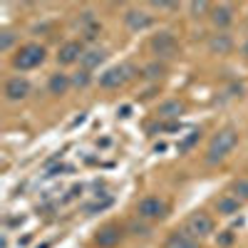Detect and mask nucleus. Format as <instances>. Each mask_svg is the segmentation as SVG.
Listing matches in <instances>:
<instances>
[{"label": "nucleus", "mask_w": 248, "mask_h": 248, "mask_svg": "<svg viewBox=\"0 0 248 248\" xmlns=\"http://www.w3.org/2000/svg\"><path fill=\"white\" fill-rule=\"evenodd\" d=\"M82 55H85V47H82V43H77V40H70V43H65V45L60 47L57 62H60V65H75L77 60H82Z\"/></svg>", "instance_id": "nucleus-9"}, {"label": "nucleus", "mask_w": 248, "mask_h": 248, "mask_svg": "<svg viewBox=\"0 0 248 248\" xmlns=\"http://www.w3.org/2000/svg\"><path fill=\"white\" fill-rule=\"evenodd\" d=\"M109 203H112V199H105V201H102V203H99V201H94V203L85 206V211H87V214H94V211H102V209H107Z\"/></svg>", "instance_id": "nucleus-23"}, {"label": "nucleus", "mask_w": 248, "mask_h": 248, "mask_svg": "<svg viewBox=\"0 0 248 248\" xmlns=\"http://www.w3.org/2000/svg\"><path fill=\"white\" fill-rule=\"evenodd\" d=\"M156 10H176L179 8V3H152Z\"/></svg>", "instance_id": "nucleus-25"}, {"label": "nucleus", "mask_w": 248, "mask_h": 248, "mask_svg": "<svg viewBox=\"0 0 248 248\" xmlns=\"http://www.w3.org/2000/svg\"><path fill=\"white\" fill-rule=\"evenodd\" d=\"M211 23H214L218 30L229 28V25L233 23V8H231V5H216V8L211 10Z\"/></svg>", "instance_id": "nucleus-12"}, {"label": "nucleus", "mask_w": 248, "mask_h": 248, "mask_svg": "<svg viewBox=\"0 0 248 248\" xmlns=\"http://www.w3.org/2000/svg\"><path fill=\"white\" fill-rule=\"evenodd\" d=\"M186 233L194 238H206L214 233V218L206 211H194L189 218H186Z\"/></svg>", "instance_id": "nucleus-5"}, {"label": "nucleus", "mask_w": 248, "mask_h": 248, "mask_svg": "<svg viewBox=\"0 0 248 248\" xmlns=\"http://www.w3.org/2000/svg\"><path fill=\"white\" fill-rule=\"evenodd\" d=\"M137 214H139V218H147V221L164 218V214H167V203H164L159 196H147V199L139 201Z\"/></svg>", "instance_id": "nucleus-6"}, {"label": "nucleus", "mask_w": 248, "mask_h": 248, "mask_svg": "<svg viewBox=\"0 0 248 248\" xmlns=\"http://www.w3.org/2000/svg\"><path fill=\"white\" fill-rule=\"evenodd\" d=\"M70 87H72V79H70L67 75H62V72L52 75V77H50V82H47V90H50V94H57V97L67 94V90H70Z\"/></svg>", "instance_id": "nucleus-15"}, {"label": "nucleus", "mask_w": 248, "mask_h": 248, "mask_svg": "<svg viewBox=\"0 0 248 248\" xmlns=\"http://www.w3.org/2000/svg\"><path fill=\"white\" fill-rule=\"evenodd\" d=\"M105 57H107V52L102 50V47H92V50H85V55H82V70H94V67H99L102 62H105Z\"/></svg>", "instance_id": "nucleus-13"}, {"label": "nucleus", "mask_w": 248, "mask_h": 248, "mask_svg": "<svg viewBox=\"0 0 248 248\" xmlns=\"http://www.w3.org/2000/svg\"><path fill=\"white\" fill-rule=\"evenodd\" d=\"M164 248H199V243H196L194 236H189L186 231H174Z\"/></svg>", "instance_id": "nucleus-16"}, {"label": "nucleus", "mask_w": 248, "mask_h": 248, "mask_svg": "<svg viewBox=\"0 0 248 248\" xmlns=\"http://www.w3.org/2000/svg\"><path fill=\"white\" fill-rule=\"evenodd\" d=\"M149 47H152V52H154L156 57L169 60V57H174V55L179 52V40H176L174 32L161 30V32H156V35L149 40Z\"/></svg>", "instance_id": "nucleus-4"}, {"label": "nucleus", "mask_w": 248, "mask_h": 248, "mask_svg": "<svg viewBox=\"0 0 248 248\" xmlns=\"http://www.w3.org/2000/svg\"><path fill=\"white\" fill-rule=\"evenodd\" d=\"M119 238H122V229L109 223V226H105V229L97 233V246L99 248H114L119 243Z\"/></svg>", "instance_id": "nucleus-10"}, {"label": "nucleus", "mask_w": 248, "mask_h": 248, "mask_svg": "<svg viewBox=\"0 0 248 248\" xmlns=\"http://www.w3.org/2000/svg\"><path fill=\"white\" fill-rule=\"evenodd\" d=\"M124 25H127L132 32H141V30H149L154 25V17L147 13V10H137V8H129L124 13Z\"/></svg>", "instance_id": "nucleus-7"}, {"label": "nucleus", "mask_w": 248, "mask_h": 248, "mask_svg": "<svg viewBox=\"0 0 248 248\" xmlns=\"http://www.w3.org/2000/svg\"><path fill=\"white\" fill-rule=\"evenodd\" d=\"M90 82H92V77H90L87 70H82V72H77V75L72 77V85H75V87H87Z\"/></svg>", "instance_id": "nucleus-22"}, {"label": "nucleus", "mask_w": 248, "mask_h": 248, "mask_svg": "<svg viewBox=\"0 0 248 248\" xmlns=\"http://www.w3.org/2000/svg\"><path fill=\"white\" fill-rule=\"evenodd\" d=\"M13 43H15V35H13L10 30L0 32V50H3V52H8V50L13 47Z\"/></svg>", "instance_id": "nucleus-21"}, {"label": "nucleus", "mask_w": 248, "mask_h": 248, "mask_svg": "<svg viewBox=\"0 0 248 248\" xmlns=\"http://www.w3.org/2000/svg\"><path fill=\"white\" fill-rule=\"evenodd\" d=\"M132 77H134V67L129 65V62H122V65H114V67H109V70H105L99 75V87L117 90L122 85H127Z\"/></svg>", "instance_id": "nucleus-3"}, {"label": "nucleus", "mask_w": 248, "mask_h": 248, "mask_svg": "<svg viewBox=\"0 0 248 248\" xmlns=\"http://www.w3.org/2000/svg\"><path fill=\"white\" fill-rule=\"evenodd\" d=\"M189 10H191V15H194V17H201V15H206V13L211 15V10H214V8H211L209 3H189Z\"/></svg>", "instance_id": "nucleus-19"}, {"label": "nucleus", "mask_w": 248, "mask_h": 248, "mask_svg": "<svg viewBox=\"0 0 248 248\" xmlns=\"http://www.w3.org/2000/svg\"><path fill=\"white\" fill-rule=\"evenodd\" d=\"M184 112V105L179 99H167L164 105H159V117H167V119H176Z\"/></svg>", "instance_id": "nucleus-17"}, {"label": "nucleus", "mask_w": 248, "mask_h": 248, "mask_svg": "<svg viewBox=\"0 0 248 248\" xmlns=\"http://www.w3.org/2000/svg\"><path fill=\"white\" fill-rule=\"evenodd\" d=\"M236 144H238V132H236L233 127L218 129V132L211 137V141H209V149H206V164H209V167H214V164L223 161L226 156L236 149Z\"/></svg>", "instance_id": "nucleus-1"}, {"label": "nucleus", "mask_w": 248, "mask_h": 248, "mask_svg": "<svg viewBox=\"0 0 248 248\" xmlns=\"http://www.w3.org/2000/svg\"><path fill=\"white\" fill-rule=\"evenodd\" d=\"M238 209H241V201L233 194H226V196L216 199V211L221 216H233V214H238Z\"/></svg>", "instance_id": "nucleus-14"}, {"label": "nucleus", "mask_w": 248, "mask_h": 248, "mask_svg": "<svg viewBox=\"0 0 248 248\" xmlns=\"http://www.w3.org/2000/svg\"><path fill=\"white\" fill-rule=\"evenodd\" d=\"M209 50H211L214 55H229V52L233 50V40H231V35H226V32H216V35H211V40H209Z\"/></svg>", "instance_id": "nucleus-11"}, {"label": "nucleus", "mask_w": 248, "mask_h": 248, "mask_svg": "<svg viewBox=\"0 0 248 248\" xmlns=\"http://www.w3.org/2000/svg\"><path fill=\"white\" fill-rule=\"evenodd\" d=\"M164 65H159V62H152V65H147V70H144V75L147 77H152V79H159V77H164Z\"/></svg>", "instance_id": "nucleus-20"}, {"label": "nucleus", "mask_w": 248, "mask_h": 248, "mask_svg": "<svg viewBox=\"0 0 248 248\" xmlns=\"http://www.w3.org/2000/svg\"><path fill=\"white\" fill-rule=\"evenodd\" d=\"M43 62H45V47L30 43V45H23V47L15 52V57H13V67L20 70V72H28V70L40 67Z\"/></svg>", "instance_id": "nucleus-2"}, {"label": "nucleus", "mask_w": 248, "mask_h": 248, "mask_svg": "<svg viewBox=\"0 0 248 248\" xmlns=\"http://www.w3.org/2000/svg\"><path fill=\"white\" fill-rule=\"evenodd\" d=\"M231 191L238 201H248V179H236L233 186H231Z\"/></svg>", "instance_id": "nucleus-18"}, {"label": "nucleus", "mask_w": 248, "mask_h": 248, "mask_svg": "<svg viewBox=\"0 0 248 248\" xmlns=\"http://www.w3.org/2000/svg\"><path fill=\"white\" fill-rule=\"evenodd\" d=\"M231 241H233V233H231V231H223V233L218 236V243H221V246H231Z\"/></svg>", "instance_id": "nucleus-24"}, {"label": "nucleus", "mask_w": 248, "mask_h": 248, "mask_svg": "<svg viewBox=\"0 0 248 248\" xmlns=\"http://www.w3.org/2000/svg\"><path fill=\"white\" fill-rule=\"evenodd\" d=\"M30 94V82L25 77H10L5 82V99L8 102H23L25 97Z\"/></svg>", "instance_id": "nucleus-8"}]
</instances>
